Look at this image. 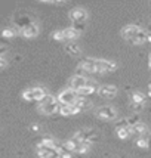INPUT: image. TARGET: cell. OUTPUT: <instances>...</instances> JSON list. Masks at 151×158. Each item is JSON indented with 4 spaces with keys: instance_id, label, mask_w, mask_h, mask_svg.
I'll return each instance as SVG.
<instances>
[{
    "instance_id": "cell-1",
    "label": "cell",
    "mask_w": 151,
    "mask_h": 158,
    "mask_svg": "<svg viewBox=\"0 0 151 158\" xmlns=\"http://www.w3.org/2000/svg\"><path fill=\"white\" fill-rule=\"evenodd\" d=\"M59 105L61 103L58 102V98L48 93L39 102V111L41 114H46V115H54L56 112H59Z\"/></svg>"
},
{
    "instance_id": "cell-2",
    "label": "cell",
    "mask_w": 151,
    "mask_h": 158,
    "mask_svg": "<svg viewBox=\"0 0 151 158\" xmlns=\"http://www.w3.org/2000/svg\"><path fill=\"white\" fill-rule=\"evenodd\" d=\"M46 95H48V92L43 87H30V89L22 92V98L30 102H40Z\"/></svg>"
},
{
    "instance_id": "cell-3",
    "label": "cell",
    "mask_w": 151,
    "mask_h": 158,
    "mask_svg": "<svg viewBox=\"0 0 151 158\" xmlns=\"http://www.w3.org/2000/svg\"><path fill=\"white\" fill-rule=\"evenodd\" d=\"M96 117L99 120L104 121H113L117 118V111L111 106V105H102V106H98L95 111Z\"/></svg>"
},
{
    "instance_id": "cell-4",
    "label": "cell",
    "mask_w": 151,
    "mask_h": 158,
    "mask_svg": "<svg viewBox=\"0 0 151 158\" xmlns=\"http://www.w3.org/2000/svg\"><path fill=\"white\" fill-rule=\"evenodd\" d=\"M56 98H58V102L62 105H74V102L79 99V95L76 90L67 87V89H62Z\"/></svg>"
},
{
    "instance_id": "cell-5",
    "label": "cell",
    "mask_w": 151,
    "mask_h": 158,
    "mask_svg": "<svg viewBox=\"0 0 151 158\" xmlns=\"http://www.w3.org/2000/svg\"><path fill=\"white\" fill-rule=\"evenodd\" d=\"M116 68H117V64L110 61V59H96V73H99V74L110 73V71H113Z\"/></svg>"
},
{
    "instance_id": "cell-6",
    "label": "cell",
    "mask_w": 151,
    "mask_h": 158,
    "mask_svg": "<svg viewBox=\"0 0 151 158\" xmlns=\"http://www.w3.org/2000/svg\"><path fill=\"white\" fill-rule=\"evenodd\" d=\"M96 93L101 98L113 99V98H116V95H117V87L113 86V84H102V86L98 87V92H96Z\"/></svg>"
},
{
    "instance_id": "cell-7",
    "label": "cell",
    "mask_w": 151,
    "mask_h": 158,
    "mask_svg": "<svg viewBox=\"0 0 151 158\" xmlns=\"http://www.w3.org/2000/svg\"><path fill=\"white\" fill-rule=\"evenodd\" d=\"M68 16L73 22H86V19H88V12H86L84 7H74V9L70 10Z\"/></svg>"
},
{
    "instance_id": "cell-8",
    "label": "cell",
    "mask_w": 151,
    "mask_h": 158,
    "mask_svg": "<svg viewBox=\"0 0 151 158\" xmlns=\"http://www.w3.org/2000/svg\"><path fill=\"white\" fill-rule=\"evenodd\" d=\"M37 157L39 158H59V154L55 148L37 145Z\"/></svg>"
},
{
    "instance_id": "cell-9",
    "label": "cell",
    "mask_w": 151,
    "mask_h": 158,
    "mask_svg": "<svg viewBox=\"0 0 151 158\" xmlns=\"http://www.w3.org/2000/svg\"><path fill=\"white\" fill-rule=\"evenodd\" d=\"M86 83H88V77L84 76H73L71 78H70L68 81V87L70 89L76 90V92H79V90L82 89V87H84L86 86Z\"/></svg>"
},
{
    "instance_id": "cell-10",
    "label": "cell",
    "mask_w": 151,
    "mask_h": 158,
    "mask_svg": "<svg viewBox=\"0 0 151 158\" xmlns=\"http://www.w3.org/2000/svg\"><path fill=\"white\" fill-rule=\"evenodd\" d=\"M98 87H99V86H96V83L93 81V80H89V78H88L86 86L79 90L77 95H79V98H88L89 95H93L95 92H98Z\"/></svg>"
},
{
    "instance_id": "cell-11",
    "label": "cell",
    "mask_w": 151,
    "mask_h": 158,
    "mask_svg": "<svg viewBox=\"0 0 151 158\" xmlns=\"http://www.w3.org/2000/svg\"><path fill=\"white\" fill-rule=\"evenodd\" d=\"M139 30H141V27L139 25H135V24H129V25H126V27H123V30H122V37H123L124 40L131 41L135 35L139 33Z\"/></svg>"
},
{
    "instance_id": "cell-12",
    "label": "cell",
    "mask_w": 151,
    "mask_h": 158,
    "mask_svg": "<svg viewBox=\"0 0 151 158\" xmlns=\"http://www.w3.org/2000/svg\"><path fill=\"white\" fill-rule=\"evenodd\" d=\"M21 35L25 37V39H34V37H37L39 35V25L34 24V22L28 24L27 27H24L21 30Z\"/></svg>"
},
{
    "instance_id": "cell-13",
    "label": "cell",
    "mask_w": 151,
    "mask_h": 158,
    "mask_svg": "<svg viewBox=\"0 0 151 158\" xmlns=\"http://www.w3.org/2000/svg\"><path fill=\"white\" fill-rule=\"evenodd\" d=\"M132 129V135H135L136 138H150V131H148V127L145 126L142 121L136 126L131 127Z\"/></svg>"
},
{
    "instance_id": "cell-14",
    "label": "cell",
    "mask_w": 151,
    "mask_h": 158,
    "mask_svg": "<svg viewBox=\"0 0 151 158\" xmlns=\"http://www.w3.org/2000/svg\"><path fill=\"white\" fill-rule=\"evenodd\" d=\"M80 110L76 106V105H59V114L62 117H71V115H76L79 114Z\"/></svg>"
},
{
    "instance_id": "cell-15",
    "label": "cell",
    "mask_w": 151,
    "mask_h": 158,
    "mask_svg": "<svg viewBox=\"0 0 151 158\" xmlns=\"http://www.w3.org/2000/svg\"><path fill=\"white\" fill-rule=\"evenodd\" d=\"M65 52L71 56H79L82 53V49L79 44H76L74 41H68L67 44H65Z\"/></svg>"
},
{
    "instance_id": "cell-16",
    "label": "cell",
    "mask_w": 151,
    "mask_h": 158,
    "mask_svg": "<svg viewBox=\"0 0 151 158\" xmlns=\"http://www.w3.org/2000/svg\"><path fill=\"white\" fill-rule=\"evenodd\" d=\"M147 39H148V33H147L145 30L141 28V30H139V33H138V34L131 40V43L132 44H136V46L138 44H144L145 41H147Z\"/></svg>"
},
{
    "instance_id": "cell-17",
    "label": "cell",
    "mask_w": 151,
    "mask_h": 158,
    "mask_svg": "<svg viewBox=\"0 0 151 158\" xmlns=\"http://www.w3.org/2000/svg\"><path fill=\"white\" fill-rule=\"evenodd\" d=\"M0 34H2V37H5V39H12L15 35L21 34V30L18 27H7V28H3Z\"/></svg>"
},
{
    "instance_id": "cell-18",
    "label": "cell",
    "mask_w": 151,
    "mask_h": 158,
    "mask_svg": "<svg viewBox=\"0 0 151 158\" xmlns=\"http://www.w3.org/2000/svg\"><path fill=\"white\" fill-rule=\"evenodd\" d=\"M82 138H83V140L93 143L96 139H98V133L95 130H82Z\"/></svg>"
},
{
    "instance_id": "cell-19",
    "label": "cell",
    "mask_w": 151,
    "mask_h": 158,
    "mask_svg": "<svg viewBox=\"0 0 151 158\" xmlns=\"http://www.w3.org/2000/svg\"><path fill=\"white\" fill-rule=\"evenodd\" d=\"M64 34H65V41H74L80 37V33H77L74 28H65L64 30Z\"/></svg>"
},
{
    "instance_id": "cell-20",
    "label": "cell",
    "mask_w": 151,
    "mask_h": 158,
    "mask_svg": "<svg viewBox=\"0 0 151 158\" xmlns=\"http://www.w3.org/2000/svg\"><path fill=\"white\" fill-rule=\"evenodd\" d=\"M145 95L142 92H133L131 95V101L132 103H136V105H145Z\"/></svg>"
},
{
    "instance_id": "cell-21",
    "label": "cell",
    "mask_w": 151,
    "mask_h": 158,
    "mask_svg": "<svg viewBox=\"0 0 151 158\" xmlns=\"http://www.w3.org/2000/svg\"><path fill=\"white\" fill-rule=\"evenodd\" d=\"M116 135L119 139H122V140H124V139L131 138L132 136V129L131 127H123V129H117L116 130Z\"/></svg>"
},
{
    "instance_id": "cell-22",
    "label": "cell",
    "mask_w": 151,
    "mask_h": 158,
    "mask_svg": "<svg viewBox=\"0 0 151 158\" xmlns=\"http://www.w3.org/2000/svg\"><path fill=\"white\" fill-rule=\"evenodd\" d=\"M37 145L54 148V145H55V139L52 138V136H49V135H45V136H41V138H40V140H39V143H37Z\"/></svg>"
},
{
    "instance_id": "cell-23",
    "label": "cell",
    "mask_w": 151,
    "mask_h": 158,
    "mask_svg": "<svg viewBox=\"0 0 151 158\" xmlns=\"http://www.w3.org/2000/svg\"><path fill=\"white\" fill-rule=\"evenodd\" d=\"M90 148H92V143H90V142H86V140H83V142L79 143L77 149H76V154H86Z\"/></svg>"
},
{
    "instance_id": "cell-24",
    "label": "cell",
    "mask_w": 151,
    "mask_h": 158,
    "mask_svg": "<svg viewBox=\"0 0 151 158\" xmlns=\"http://www.w3.org/2000/svg\"><path fill=\"white\" fill-rule=\"evenodd\" d=\"M126 120H127L129 127H133V126H136V124L141 123V118H139L138 114H132V115H129V117H126Z\"/></svg>"
},
{
    "instance_id": "cell-25",
    "label": "cell",
    "mask_w": 151,
    "mask_h": 158,
    "mask_svg": "<svg viewBox=\"0 0 151 158\" xmlns=\"http://www.w3.org/2000/svg\"><path fill=\"white\" fill-rule=\"evenodd\" d=\"M52 39L58 41H65V34H64V30H56L52 33Z\"/></svg>"
},
{
    "instance_id": "cell-26",
    "label": "cell",
    "mask_w": 151,
    "mask_h": 158,
    "mask_svg": "<svg viewBox=\"0 0 151 158\" xmlns=\"http://www.w3.org/2000/svg\"><path fill=\"white\" fill-rule=\"evenodd\" d=\"M135 143H136V146L144 148V149H147V148L150 146V143H148V138H136Z\"/></svg>"
},
{
    "instance_id": "cell-27",
    "label": "cell",
    "mask_w": 151,
    "mask_h": 158,
    "mask_svg": "<svg viewBox=\"0 0 151 158\" xmlns=\"http://www.w3.org/2000/svg\"><path fill=\"white\" fill-rule=\"evenodd\" d=\"M123 127H129L127 120H126V118H120V120H117L116 121V130L117 129H123Z\"/></svg>"
},
{
    "instance_id": "cell-28",
    "label": "cell",
    "mask_w": 151,
    "mask_h": 158,
    "mask_svg": "<svg viewBox=\"0 0 151 158\" xmlns=\"http://www.w3.org/2000/svg\"><path fill=\"white\" fill-rule=\"evenodd\" d=\"M84 22H73V25H71V28H74L77 33H82L83 30H84Z\"/></svg>"
},
{
    "instance_id": "cell-29",
    "label": "cell",
    "mask_w": 151,
    "mask_h": 158,
    "mask_svg": "<svg viewBox=\"0 0 151 158\" xmlns=\"http://www.w3.org/2000/svg\"><path fill=\"white\" fill-rule=\"evenodd\" d=\"M58 154H59V158H73L71 152H58Z\"/></svg>"
},
{
    "instance_id": "cell-30",
    "label": "cell",
    "mask_w": 151,
    "mask_h": 158,
    "mask_svg": "<svg viewBox=\"0 0 151 158\" xmlns=\"http://www.w3.org/2000/svg\"><path fill=\"white\" fill-rule=\"evenodd\" d=\"M30 129H31V130H33V131H36V133H37V131H40V130H41V127H40V126H39V124H31V126H30Z\"/></svg>"
},
{
    "instance_id": "cell-31",
    "label": "cell",
    "mask_w": 151,
    "mask_h": 158,
    "mask_svg": "<svg viewBox=\"0 0 151 158\" xmlns=\"http://www.w3.org/2000/svg\"><path fill=\"white\" fill-rule=\"evenodd\" d=\"M6 65H7L6 58H5V56H3V58H0V69H2V68H5Z\"/></svg>"
},
{
    "instance_id": "cell-32",
    "label": "cell",
    "mask_w": 151,
    "mask_h": 158,
    "mask_svg": "<svg viewBox=\"0 0 151 158\" xmlns=\"http://www.w3.org/2000/svg\"><path fill=\"white\" fill-rule=\"evenodd\" d=\"M7 52V49H6V46H0V58H3L5 56V53Z\"/></svg>"
},
{
    "instance_id": "cell-33",
    "label": "cell",
    "mask_w": 151,
    "mask_h": 158,
    "mask_svg": "<svg viewBox=\"0 0 151 158\" xmlns=\"http://www.w3.org/2000/svg\"><path fill=\"white\" fill-rule=\"evenodd\" d=\"M148 67H150V68H151V55L148 56Z\"/></svg>"
},
{
    "instance_id": "cell-34",
    "label": "cell",
    "mask_w": 151,
    "mask_h": 158,
    "mask_svg": "<svg viewBox=\"0 0 151 158\" xmlns=\"http://www.w3.org/2000/svg\"><path fill=\"white\" fill-rule=\"evenodd\" d=\"M148 96L151 98V84H150V86H148Z\"/></svg>"
},
{
    "instance_id": "cell-35",
    "label": "cell",
    "mask_w": 151,
    "mask_h": 158,
    "mask_svg": "<svg viewBox=\"0 0 151 158\" xmlns=\"http://www.w3.org/2000/svg\"><path fill=\"white\" fill-rule=\"evenodd\" d=\"M147 41H150L151 43V33H148V39H147Z\"/></svg>"
}]
</instances>
